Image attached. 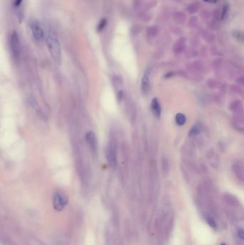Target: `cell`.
Segmentation results:
<instances>
[{"label": "cell", "instance_id": "1", "mask_svg": "<svg viewBox=\"0 0 244 245\" xmlns=\"http://www.w3.org/2000/svg\"><path fill=\"white\" fill-rule=\"evenodd\" d=\"M45 41L51 57L57 64L60 65L62 62L61 45L59 39L52 30H48L45 33Z\"/></svg>", "mask_w": 244, "mask_h": 245}, {"label": "cell", "instance_id": "2", "mask_svg": "<svg viewBox=\"0 0 244 245\" xmlns=\"http://www.w3.org/2000/svg\"><path fill=\"white\" fill-rule=\"evenodd\" d=\"M10 46L11 53L15 60H19L21 54V43L18 33L13 31L10 36Z\"/></svg>", "mask_w": 244, "mask_h": 245}, {"label": "cell", "instance_id": "3", "mask_svg": "<svg viewBox=\"0 0 244 245\" xmlns=\"http://www.w3.org/2000/svg\"><path fill=\"white\" fill-rule=\"evenodd\" d=\"M106 158L110 167L112 169H115L117 163V151L115 145L112 143H110L107 146Z\"/></svg>", "mask_w": 244, "mask_h": 245}, {"label": "cell", "instance_id": "4", "mask_svg": "<svg viewBox=\"0 0 244 245\" xmlns=\"http://www.w3.org/2000/svg\"><path fill=\"white\" fill-rule=\"evenodd\" d=\"M67 200L65 196L60 192L56 191L53 196V207L56 211H61L65 208Z\"/></svg>", "mask_w": 244, "mask_h": 245}, {"label": "cell", "instance_id": "5", "mask_svg": "<svg viewBox=\"0 0 244 245\" xmlns=\"http://www.w3.org/2000/svg\"><path fill=\"white\" fill-rule=\"evenodd\" d=\"M29 27L30 30H31L33 38L36 41H41L44 38V37H45V34L40 24L37 22H36V21H34V22L30 23Z\"/></svg>", "mask_w": 244, "mask_h": 245}, {"label": "cell", "instance_id": "6", "mask_svg": "<svg viewBox=\"0 0 244 245\" xmlns=\"http://www.w3.org/2000/svg\"><path fill=\"white\" fill-rule=\"evenodd\" d=\"M85 141H86L87 145L91 150V151L95 152L97 151V141L94 132L92 131V130L87 132V133L85 134Z\"/></svg>", "mask_w": 244, "mask_h": 245}, {"label": "cell", "instance_id": "7", "mask_svg": "<svg viewBox=\"0 0 244 245\" xmlns=\"http://www.w3.org/2000/svg\"><path fill=\"white\" fill-rule=\"evenodd\" d=\"M150 71L146 70L143 75L142 80H141V90L144 94H147L150 91Z\"/></svg>", "mask_w": 244, "mask_h": 245}, {"label": "cell", "instance_id": "8", "mask_svg": "<svg viewBox=\"0 0 244 245\" xmlns=\"http://www.w3.org/2000/svg\"><path fill=\"white\" fill-rule=\"evenodd\" d=\"M151 110L153 115L157 118H160L161 115V106L157 98H153L151 102Z\"/></svg>", "mask_w": 244, "mask_h": 245}, {"label": "cell", "instance_id": "9", "mask_svg": "<svg viewBox=\"0 0 244 245\" xmlns=\"http://www.w3.org/2000/svg\"><path fill=\"white\" fill-rule=\"evenodd\" d=\"M203 218H204L205 221L208 224V225H209L212 229H217V223L215 222V219L213 218V216H212L211 215L209 214H203Z\"/></svg>", "mask_w": 244, "mask_h": 245}, {"label": "cell", "instance_id": "10", "mask_svg": "<svg viewBox=\"0 0 244 245\" xmlns=\"http://www.w3.org/2000/svg\"><path fill=\"white\" fill-rule=\"evenodd\" d=\"M24 0H14L13 1V7L15 12H16V15L18 17H22L21 15V10H22V4Z\"/></svg>", "mask_w": 244, "mask_h": 245}, {"label": "cell", "instance_id": "11", "mask_svg": "<svg viewBox=\"0 0 244 245\" xmlns=\"http://www.w3.org/2000/svg\"><path fill=\"white\" fill-rule=\"evenodd\" d=\"M225 201H226L227 202H228L229 204H230L231 206H234V207H236V206L239 205V200H238L237 198H236V196H233V195L225 194Z\"/></svg>", "mask_w": 244, "mask_h": 245}, {"label": "cell", "instance_id": "12", "mask_svg": "<svg viewBox=\"0 0 244 245\" xmlns=\"http://www.w3.org/2000/svg\"><path fill=\"white\" fill-rule=\"evenodd\" d=\"M175 121L177 123V124L182 126V125H184L186 121V118L183 114L182 113H178L176 115L175 117Z\"/></svg>", "mask_w": 244, "mask_h": 245}, {"label": "cell", "instance_id": "13", "mask_svg": "<svg viewBox=\"0 0 244 245\" xmlns=\"http://www.w3.org/2000/svg\"><path fill=\"white\" fill-rule=\"evenodd\" d=\"M106 25H107V19H102V20H101L100 22L99 25H97V30L98 32L102 31L104 30V28L105 27V26H106Z\"/></svg>", "mask_w": 244, "mask_h": 245}, {"label": "cell", "instance_id": "14", "mask_svg": "<svg viewBox=\"0 0 244 245\" xmlns=\"http://www.w3.org/2000/svg\"><path fill=\"white\" fill-rule=\"evenodd\" d=\"M237 236L239 237V238L241 240H244V229L243 228H238L237 231Z\"/></svg>", "mask_w": 244, "mask_h": 245}, {"label": "cell", "instance_id": "15", "mask_svg": "<svg viewBox=\"0 0 244 245\" xmlns=\"http://www.w3.org/2000/svg\"><path fill=\"white\" fill-rule=\"evenodd\" d=\"M228 4H225V6H224L223 9V12H222V19H223L225 17V16H227V13H228Z\"/></svg>", "mask_w": 244, "mask_h": 245}, {"label": "cell", "instance_id": "16", "mask_svg": "<svg viewBox=\"0 0 244 245\" xmlns=\"http://www.w3.org/2000/svg\"><path fill=\"white\" fill-rule=\"evenodd\" d=\"M191 132H192L193 134H197L198 133H199V130H198V127H193L191 129Z\"/></svg>", "mask_w": 244, "mask_h": 245}, {"label": "cell", "instance_id": "17", "mask_svg": "<svg viewBox=\"0 0 244 245\" xmlns=\"http://www.w3.org/2000/svg\"><path fill=\"white\" fill-rule=\"evenodd\" d=\"M205 1H207V2H210V3H215L218 0H204Z\"/></svg>", "mask_w": 244, "mask_h": 245}, {"label": "cell", "instance_id": "18", "mask_svg": "<svg viewBox=\"0 0 244 245\" xmlns=\"http://www.w3.org/2000/svg\"><path fill=\"white\" fill-rule=\"evenodd\" d=\"M221 245H226L225 244H224V243H223V244H221Z\"/></svg>", "mask_w": 244, "mask_h": 245}]
</instances>
